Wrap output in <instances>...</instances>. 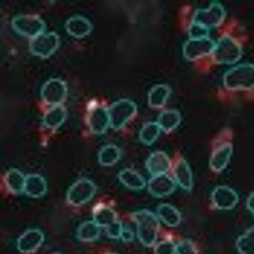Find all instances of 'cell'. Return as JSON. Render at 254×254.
I'll return each instance as SVG.
<instances>
[{
  "label": "cell",
  "mask_w": 254,
  "mask_h": 254,
  "mask_svg": "<svg viewBox=\"0 0 254 254\" xmlns=\"http://www.w3.org/2000/svg\"><path fill=\"white\" fill-rule=\"evenodd\" d=\"M137 226V235L140 241L147 247L155 243L159 228L157 216L147 210H141L133 214Z\"/></svg>",
  "instance_id": "cell-1"
},
{
  "label": "cell",
  "mask_w": 254,
  "mask_h": 254,
  "mask_svg": "<svg viewBox=\"0 0 254 254\" xmlns=\"http://www.w3.org/2000/svg\"><path fill=\"white\" fill-rule=\"evenodd\" d=\"M94 221L99 227H104L110 237L121 238L124 227L111 208L105 206L97 208L94 214Z\"/></svg>",
  "instance_id": "cell-2"
},
{
  "label": "cell",
  "mask_w": 254,
  "mask_h": 254,
  "mask_svg": "<svg viewBox=\"0 0 254 254\" xmlns=\"http://www.w3.org/2000/svg\"><path fill=\"white\" fill-rule=\"evenodd\" d=\"M229 88H250L254 86V67L242 65L229 71L225 77Z\"/></svg>",
  "instance_id": "cell-3"
},
{
  "label": "cell",
  "mask_w": 254,
  "mask_h": 254,
  "mask_svg": "<svg viewBox=\"0 0 254 254\" xmlns=\"http://www.w3.org/2000/svg\"><path fill=\"white\" fill-rule=\"evenodd\" d=\"M95 191L96 188L92 182L88 180H80L73 184L69 190L67 199L73 205H81L90 200Z\"/></svg>",
  "instance_id": "cell-4"
},
{
  "label": "cell",
  "mask_w": 254,
  "mask_h": 254,
  "mask_svg": "<svg viewBox=\"0 0 254 254\" xmlns=\"http://www.w3.org/2000/svg\"><path fill=\"white\" fill-rule=\"evenodd\" d=\"M59 45L58 36L54 33L40 34L31 41L30 48L35 55L47 57L52 54Z\"/></svg>",
  "instance_id": "cell-5"
},
{
  "label": "cell",
  "mask_w": 254,
  "mask_h": 254,
  "mask_svg": "<svg viewBox=\"0 0 254 254\" xmlns=\"http://www.w3.org/2000/svg\"><path fill=\"white\" fill-rule=\"evenodd\" d=\"M14 28L19 33L33 38L41 34L45 25L39 17L33 15H20L13 19Z\"/></svg>",
  "instance_id": "cell-6"
},
{
  "label": "cell",
  "mask_w": 254,
  "mask_h": 254,
  "mask_svg": "<svg viewBox=\"0 0 254 254\" xmlns=\"http://www.w3.org/2000/svg\"><path fill=\"white\" fill-rule=\"evenodd\" d=\"M66 88L64 82L57 79L47 81L42 89V96L48 104L58 105L64 99Z\"/></svg>",
  "instance_id": "cell-7"
},
{
  "label": "cell",
  "mask_w": 254,
  "mask_h": 254,
  "mask_svg": "<svg viewBox=\"0 0 254 254\" xmlns=\"http://www.w3.org/2000/svg\"><path fill=\"white\" fill-rule=\"evenodd\" d=\"M176 188V182L166 174L153 176L148 185L149 192L157 197H162L171 194Z\"/></svg>",
  "instance_id": "cell-8"
},
{
  "label": "cell",
  "mask_w": 254,
  "mask_h": 254,
  "mask_svg": "<svg viewBox=\"0 0 254 254\" xmlns=\"http://www.w3.org/2000/svg\"><path fill=\"white\" fill-rule=\"evenodd\" d=\"M134 112L133 106L128 104L115 105L108 113L110 126L115 129L122 128L132 118Z\"/></svg>",
  "instance_id": "cell-9"
},
{
  "label": "cell",
  "mask_w": 254,
  "mask_h": 254,
  "mask_svg": "<svg viewBox=\"0 0 254 254\" xmlns=\"http://www.w3.org/2000/svg\"><path fill=\"white\" fill-rule=\"evenodd\" d=\"M211 199L214 206L220 210H229L234 208L238 201L234 191L226 187L215 189L212 193Z\"/></svg>",
  "instance_id": "cell-10"
},
{
  "label": "cell",
  "mask_w": 254,
  "mask_h": 254,
  "mask_svg": "<svg viewBox=\"0 0 254 254\" xmlns=\"http://www.w3.org/2000/svg\"><path fill=\"white\" fill-rule=\"evenodd\" d=\"M43 240V235L40 231L29 230L19 238L17 243L18 249L23 254L32 253L40 247Z\"/></svg>",
  "instance_id": "cell-11"
},
{
  "label": "cell",
  "mask_w": 254,
  "mask_h": 254,
  "mask_svg": "<svg viewBox=\"0 0 254 254\" xmlns=\"http://www.w3.org/2000/svg\"><path fill=\"white\" fill-rule=\"evenodd\" d=\"M170 165L168 156L162 151L152 153L146 161V167L153 176L166 174Z\"/></svg>",
  "instance_id": "cell-12"
},
{
  "label": "cell",
  "mask_w": 254,
  "mask_h": 254,
  "mask_svg": "<svg viewBox=\"0 0 254 254\" xmlns=\"http://www.w3.org/2000/svg\"><path fill=\"white\" fill-rule=\"evenodd\" d=\"M91 130L94 133L104 132L110 125L108 113L102 108L95 107L89 113L88 119Z\"/></svg>",
  "instance_id": "cell-13"
},
{
  "label": "cell",
  "mask_w": 254,
  "mask_h": 254,
  "mask_svg": "<svg viewBox=\"0 0 254 254\" xmlns=\"http://www.w3.org/2000/svg\"><path fill=\"white\" fill-rule=\"evenodd\" d=\"M175 182L182 188L188 191L191 190L192 177L191 170L188 162L184 158L180 159L174 169Z\"/></svg>",
  "instance_id": "cell-14"
},
{
  "label": "cell",
  "mask_w": 254,
  "mask_h": 254,
  "mask_svg": "<svg viewBox=\"0 0 254 254\" xmlns=\"http://www.w3.org/2000/svg\"><path fill=\"white\" fill-rule=\"evenodd\" d=\"M218 60L222 63H232L240 56L238 45L231 39L224 38L220 40L217 51Z\"/></svg>",
  "instance_id": "cell-15"
},
{
  "label": "cell",
  "mask_w": 254,
  "mask_h": 254,
  "mask_svg": "<svg viewBox=\"0 0 254 254\" xmlns=\"http://www.w3.org/2000/svg\"><path fill=\"white\" fill-rule=\"evenodd\" d=\"M119 179L125 186L131 190H139L145 186L144 178L137 172L130 169H125L120 171Z\"/></svg>",
  "instance_id": "cell-16"
},
{
  "label": "cell",
  "mask_w": 254,
  "mask_h": 254,
  "mask_svg": "<svg viewBox=\"0 0 254 254\" xmlns=\"http://www.w3.org/2000/svg\"><path fill=\"white\" fill-rule=\"evenodd\" d=\"M67 31L75 37H82L88 35L92 28L89 21L79 16L71 17L66 24Z\"/></svg>",
  "instance_id": "cell-17"
},
{
  "label": "cell",
  "mask_w": 254,
  "mask_h": 254,
  "mask_svg": "<svg viewBox=\"0 0 254 254\" xmlns=\"http://www.w3.org/2000/svg\"><path fill=\"white\" fill-rule=\"evenodd\" d=\"M24 190L32 197L42 196L46 190V184L44 179L37 175H30L25 178Z\"/></svg>",
  "instance_id": "cell-18"
},
{
  "label": "cell",
  "mask_w": 254,
  "mask_h": 254,
  "mask_svg": "<svg viewBox=\"0 0 254 254\" xmlns=\"http://www.w3.org/2000/svg\"><path fill=\"white\" fill-rule=\"evenodd\" d=\"M157 214L160 219L168 226H176L181 222V217L179 212L170 204H160L157 208Z\"/></svg>",
  "instance_id": "cell-19"
},
{
  "label": "cell",
  "mask_w": 254,
  "mask_h": 254,
  "mask_svg": "<svg viewBox=\"0 0 254 254\" xmlns=\"http://www.w3.org/2000/svg\"><path fill=\"white\" fill-rule=\"evenodd\" d=\"M232 153V147L230 145H225L216 150L213 154L210 165L212 169L219 171L227 165Z\"/></svg>",
  "instance_id": "cell-20"
},
{
  "label": "cell",
  "mask_w": 254,
  "mask_h": 254,
  "mask_svg": "<svg viewBox=\"0 0 254 254\" xmlns=\"http://www.w3.org/2000/svg\"><path fill=\"white\" fill-rule=\"evenodd\" d=\"M236 247L240 254H254V227L247 229L239 237Z\"/></svg>",
  "instance_id": "cell-21"
},
{
  "label": "cell",
  "mask_w": 254,
  "mask_h": 254,
  "mask_svg": "<svg viewBox=\"0 0 254 254\" xmlns=\"http://www.w3.org/2000/svg\"><path fill=\"white\" fill-rule=\"evenodd\" d=\"M66 117V111L64 108L60 105H55L46 114L44 122L46 126L49 128H56L60 126Z\"/></svg>",
  "instance_id": "cell-22"
},
{
  "label": "cell",
  "mask_w": 254,
  "mask_h": 254,
  "mask_svg": "<svg viewBox=\"0 0 254 254\" xmlns=\"http://www.w3.org/2000/svg\"><path fill=\"white\" fill-rule=\"evenodd\" d=\"M180 122L181 117L179 113L174 111H168L162 113L159 117L157 123L161 130L169 132L175 129Z\"/></svg>",
  "instance_id": "cell-23"
},
{
  "label": "cell",
  "mask_w": 254,
  "mask_h": 254,
  "mask_svg": "<svg viewBox=\"0 0 254 254\" xmlns=\"http://www.w3.org/2000/svg\"><path fill=\"white\" fill-rule=\"evenodd\" d=\"M121 151L116 145L113 144L104 146L99 154L100 163L104 166H111L120 159Z\"/></svg>",
  "instance_id": "cell-24"
},
{
  "label": "cell",
  "mask_w": 254,
  "mask_h": 254,
  "mask_svg": "<svg viewBox=\"0 0 254 254\" xmlns=\"http://www.w3.org/2000/svg\"><path fill=\"white\" fill-rule=\"evenodd\" d=\"M161 128L157 123L150 122L145 124L139 132V138L144 144L149 145L158 137Z\"/></svg>",
  "instance_id": "cell-25"
},
{
  "label": "cell",
  "mask_w": 254,
  "mask_h": 254,
  "mask_svg": "<svg viewBox=\"0 0 254 254\" xmlns=\"http://www.w3.org/2000/svg\"><path fill=\"white\" fill-rule=\"evenodd\" d=\"M5 182L11 191L19 193L24 190L25 178L19 171L12 169L7 173Z\"/></svg>",
  "instance_id": "cell-26"
},
{
  "label": "cell",
  "mask_w": 254,
  "mask_h": 254,
  "mask_svg": "<svg viewBox=\"0 0 254 254\" xmlns=\"http://www.w3.org/2000/svg\"><path fill=\"white\" fill-rule=\"evenodd\" d=\"M99 234V226L94 221H88L83 223L77 232L79 239L85 241L94 240L98 237Z\"/></svg>",
  "instance_id": "cell-27"
},
{
  "label": "cell",
  "mask_w": 254,
  "mask_h": 254,
  "mask_svg": "<svg viewBox=\"0 0 254 254\" xmlns=\"http://www.w3.org/2000/svg\"><path fill=\"white\" fill-rule=\"evenodd\" d=\"M177 254H197V249L192 243L189 239L183 240L176 245Z\"/></svg>",
  "instance_id": "cell-28"
},
{
  "label": "cell",
  "mask_w": 254,
  "mask_h": 254,
  "mask_svg": "<svg viewBox=\"0 0 254 254\" xmlns=\"http://www.w3.org/2000/svg\"><path fill=\"white\" fill-rule=\"evenodd\" d=\"M155 254H175L176 245L169 240H165L159 243L155 247Z\"/></svg>",
  "instance_id": "cell-29"
},
{
  "label": "cell",
  "mask_w": 254,
  "mask_h": 254,
  "mask_svg": "<svg viewBox=\"0 0 254 254\" xmlns=\"http://www.w3.org/2000/svg\"><path fill=\"white\" fill-rule=\"evenodd\" d=\"M133 238L134 234L132 231L128 229L124 228L121 238L125 242H129L131 241L133 239Z\"/></svg>",
  "instance_id": "cell-30"
},
{
  "label": "cell",
  "mask_w": 254,
  "mask_h": 254,
  "mask_svg": "<svg viewBox=\"0 0 254 254\" xmlns=\"http://www.w3.org/2000/svg\"><path fill=\"white\" fill-rule=\"evenodd\" d=\"M247 206L248 209L254 217V192L249 196L247 200Z\"/></svg>",
  "instance_id": "cell-31"
},
{
  "label": "cell",
  "mask_w": 254,
  "mask_h": 254,
  "mask_svg": "<svg viewBox=\"0 0 254 254\" xmlns=\"http://www.w3.org/2000/svg\"><path fill=\"white\" fill-rule=\"evenodd\" d=\"M114 254V253H110V254Z\"/></svg>",
  "instance_id": "cell-32"
},
{
  "label": "cell",
  "mask_w": 254,
  "mask_h": 254,
  "mask_svg": "<svg viewBox=\"0 0 254 254\" xmlns=\"http://www.w3.org/2000/svg\"><path fill=\"white\" fill-rule=\"evenodd\" d=\"M60 254L55 253V254Z\"/></svg>",
  "instance_id": "cell-33"
}]
</instances>
